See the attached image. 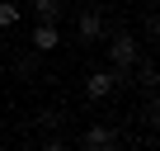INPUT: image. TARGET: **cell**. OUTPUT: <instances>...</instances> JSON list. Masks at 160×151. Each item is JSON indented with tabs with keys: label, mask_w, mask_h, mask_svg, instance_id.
I'll return each mask as SVG.
<instances>
[{
	"label": "cell",
	"mask_w": 160,
	"mask_h": 151,
	"mask_svg": "<svg viewBox=\"0 0 160 151\" xmlns=\"http://www.w3.org/2000/svg\"><path fill=\"white\" fill-rule=\"evenodd\" d=\"M132 85H137L141 95H155V90H160V66L146 61V57H137V66H132Z\"/></svg>",
	"instance_id": "3"
},
{
	"label": "cell",
	"mask_w": 160,
	"mask_h": 151,
	"mask_svg": "<svg viewBox=\"0 0 160 151\" xmlns=\"http://www.w3.org/2000/svg\"><path fill=\"white\" fill-rule=\"evenodd\" d=\"M155 66H160V61H155Z\"/></svg>",
	"instance_id": "13"
},
{
	"label": "cell",
	"mask_w": 160,
	"mask_h": 151,
	"mask_svg": "<svg viewBox=\"0 0 160 151\" xmlns=\"http://www.w3.org/2000/svg\"><path fill=\"white\" fill-rule=\"evenodd\" d=\"M141 123H151V128H160V90L155 95H146V104H141V113H137Z\"/></svg>",
	"instance_id": "7"
},
{
	"label": "cell",
	"mask_w": 160,
	"mask_h": 151,
	"mask_svg": "<svg viewBox=\"0 0 160 151\" xmlns=\"http://www.w3.org/2000/svg\"><path fill=\"white\" fill-rule=\"evenodd\" d=\"M108 33H113V29L104 24L99 10H80V19H75V38H80V43H104Z\"/></svg>",
	"instance_id": "1"
},
{
	"label": "cell",
	"mask_w": 160,
	"mask_h": 151,
	"mask_svg": "<svg viewBox=\"0 0 160 151\" xmlns=\"http://www.w3.org/2000/svg\"><path fill=\"white\" fill-rule=\"evenodd\" d=\"M146 38H151V43H160V10H155V14H146Z\"/></svg>",
	"instance_id": "11"
},
{
	"label": "cell",
	"mask_w": 160,
	"mask_h": 151,
	"mask_svg": "<svg viewBox=\"0 0 160 151\" xmlns=\"http://www.w3.org/2000/svg\"><path fill=\"white\" fill-rule=\"evenodd\" d=\"M122 137L108 128V123H94V128H85V132H80V146H85V151H108V146H118Z\"/></svg>",
	"instance_id": "2"
},
{
	"label": "cell",
	"mask_w": 160,
	"mask_h": 151,
	"mask_svg": "<svg viewBox=\"0 0 160 151\" xmlns=\"http://www.w3.org/2000/svg\"><path fill=\"white\" fill-rule=\"evenodd\" d=\"M38 123H42V128H61V123H66V113H57V109H42V113H38Z\"/></svg>",
	"instance_id": "10"
},
{
	"label": "cell",
	"mask_w": 160,
	"mask_h": 151,
	"mask_svg": "<svg viewBox=\"0 0 160 151\" xmlns=\"http://www.w3.org/2000/svg\"><path fill=\"white\" fill-rule=\"evenodd\" d=\"M61 47V29L57 24H38L33 29V52H57Z\"/></svg>",
	"instance_id": "5"
},
{
	"label": "cell",
	"mask_w": 160,
	"mask_h": 151,
	"mask_svg": "<svg viewBox=\"0 0 160 151\" xmlns=\"http://www.w3.org/2000/svg\"><path fill=\"white\" fill-rule=\"evenodd\" d=\"M28 10L38 14V24H57L61 19V0H28Z\"/></svg>",
	"instance_id": "6"
},
{
	"label": "cell",
	"mask_w": 160,
	"mask_h": 151,
	"mask_svg": "<svg viewBox=\"0 0 160 151\" xmlns=\"http://www.w3.org/2000/svg\"><path fill=\"white\" fill-rule=\"evenodd\" d=\"M90 5H108V0H90Z\"/></svg>",
	"instance_id": "12"
},
{
	"label": "cell",
	"mask_w": 160,
	"mask_h": 151,
	"mask_svg": "<svg viewBox=\"0 0 160 151\" xmlns=\"http://www.w3.org/2000/svg\"><path fill=\"white\" fill-rule=\"evenodd\" d=\"M38 57H42V52H24V57L14 61V71H19V76H38V71H42V61H38Z\"/></svg>",
	"instance_id": "9"
},
{
	"label": "cell",
	"mask_w": 160,
	"mask_h": 151,
	"mask_svg": "<svg viewBox=\"0 0 160 151\" xmlns=\"http://www.w3.org/2000/svg\"><path fill=\"white\" fill-rule=\"evenodd\" d=\"M118 90V81H113V71H94L90 81H85V99H108Z\"/></svg>",
	"instance_id": "4"
},
{
	"label": "cell",
	"mask_w": 160,
	"mask_h": 151,
	"mask_svg": "<svg viewBox=\"0 0 160 151\" xmlns=\"http://www.w3.org/2000/svg\"><path fill=\"white\" fill-rule=\"evenodd\" d=\"M19 19H24V10L14 5V0H0V29H14Z\"/></svg>",
	"instance_id": "8"
}]
</instances>
